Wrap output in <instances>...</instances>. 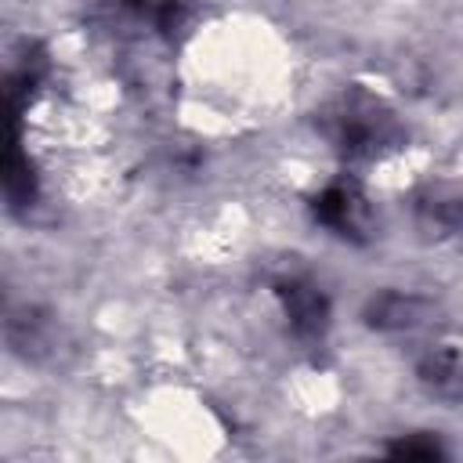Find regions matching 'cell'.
I'll use <instances>...</instances> for the list:
<instances>
[{"mask_svg": "<svg viewBox=\"0 0 463 463\" xmlns=\"http://www.w3.org/2000/svg\"><path fill=\"white\" fill-rule=\"evenodd\" d=\"M333 123H336V145L347 148L351 156L380 148V141L391 134V119H387V112H383L380 105L365 101V98L347 101V105L336 112Z\"/></svg>", "mask_w": 463, "mask_h": 463, "instance_id": "cell-1", "label": "cell"}, {"mask_svg": "<svg viewBox=\"0 0 463 463\" xmlns=\"http://www.w3.org/2000/svg\"><path fill=\"white\" fill-rule=\"evenodd\" d=\"M315 217L333 228L344 239H362L369 228V210L365 199L358 195V188L351 184H329L318 199H315Z\"/></svg>", "mask_w": 463, "mask_h": 463, "instance_id": "cell-2", "label": "cell"}, {"mask_svg": "<svg viewBox=\"0 0 463 463\" xmlns=\"http://www.w3.org/2000/svg\"><path fill=\"white\" fill-rule=\"evenodd\" d=\"M279 297H282V307H286L289 329H293L300 340H318V336L326 333L329 304H326V297H322L311 282L289 279V282H282V286H279Z\"/></svg>", "mask_w": 463, "mask_h": 463, "instance_id": "cell-3", "label": "cell"}, {"mask_svg": "<svg viewBox=\"0 0 463 463\" xmlns=\"http://www.w3.org/2000/svg\"><path fill=\"white\" fill-rule=\"evenodd\" d=\"M420 380L438 394V398H459L463 394V365L452 351H430L420 362Z\"/></svg>", "mask_w": 463, "mask_h": 463, "instance_id": "cell-4", "label": "cell"}, {"mask_svg": "<svg viewBox=\"0 0 463 463\" xmlns=\"http://www.w3.org/2000/svg\"><path fill=\"white\" fill-rule=\"evenodd\" d=\"M416 311H420V300L402 297V293H387L373 304L369 315H373V326H380V329H405L416 322Z\"/></svg>", "mask_w": 463, "mask_h": 463, "instance_id": "cell-5", "label": "cell"}, {"mask_svg": "<svg viewBox=\"0 0 463 463\" xmlns=\"http://www.w3.org/2000/svg\"><path fill=\"white\" fill-rule=\"evenodd\" d=\"M391 452H394V456H423V459L441 456V449H438L434 441H398Z\"/></svg>", "mask_w": 463, "mask_h": 463, "instance_id": "cell-6", "label": "cell"}]
</instances>
